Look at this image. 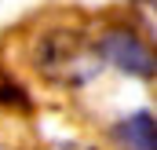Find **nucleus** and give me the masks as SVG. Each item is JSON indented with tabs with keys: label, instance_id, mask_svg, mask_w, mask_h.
Listing matches in <instances>:
<instances>
[{
	"label": "nucleus",
	"instance_id": "obj_1",
	"mask_svg": "<svg viewBox=\"0 0 157 150\" xmlns=\"http://www.w3.org/2000/svg\"><path fill=\"white\" fill-rule=\"evenodd\" d=\"M29 70L55 88H84L99 73L95 37L73 15H48L29 33Z\"/></svg>",
	"mask_w": 157,
	"mask_h": 150
},
{
	"label": "nucleus",
	"instance_id": "obj_2",
	"mask_svg": "<svg viewBox=\"0 0 157 150\" xmlns=\"http://www.w3.org/2000/svg\"><path fill=\"white\" fill-rule=\"evenodd\" d=\"M95 51L99 62H110L128 77H143V81L154 77V51L132 26H106L95 37Z\"/></svg>",
	"mask_w": 157,
	"mask_h": 150
},
{
	"label": "nucleus",
	"instance_id": "obj_3",
	"mask_svg": "<svg viewBox=\"0 0 157 150\" xmlns=\"http://www.w3.org/2000/svg\"><path fill=\"white\" fill-rule=\"evenodd\" d=\"M117 143L124 150H154L157 132H154V113H135L117 124Z\"/></svg>",
	"mask_w": 157,
	"mask_h": 150
},
{
	"label": "nucleus",
	"instance_id": "obj_4",
	"mask_svg": "<svg viewBox=\"0 0 157 150\" xmlns=\"http://www.w3.org/2000/svg\"><path fill=\"white\" fill-rule=\"evenodd\" d=\"M0 106H15V110H29V95H26V88L15 81V77L7 73V70H0Z\"/></svg>",
	"mask_w": 157,
	"mask_h": 150
},
{
	"label": "nucleus",
	"instance_id": "obj_5",
	"mask_svg": "<svg viewBox=\"0 0 157 150\" xmlns=\"http://www.w3.org/2000/svg\"><path fill=\"white\" fill-rule=\"evenodd\" d=\"M0 150H22V143H18V139H15L4 124H0Z\"/></svg>",
	"mask_w": 157,
	"mask_h": 150
}]
</instances>
